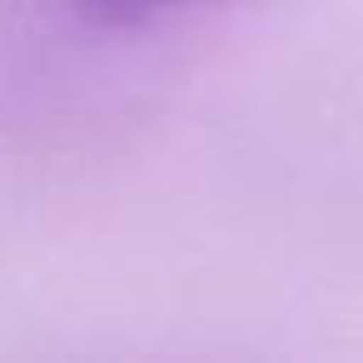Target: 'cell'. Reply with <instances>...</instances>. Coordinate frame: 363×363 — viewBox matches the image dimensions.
I'll list each match as a JSON object with an SVG mask.
<instances>
[{
    "label": "cell",
    "mask_w": 363,
    "mask_h": 363,
    "mask_svg": "<svg viewBox=\"0 0 363 363\" xmlns=\"http://www.w3.org/2000/svg\"><path fill=\"white\" fill-rule=\"evenodd\" d=\"M80 16L100 21V26H145V21H160L169 11H184V6H199V0H75Z\"/></svg>",
    "instance_id": "cell-1"
}]
</instances>
